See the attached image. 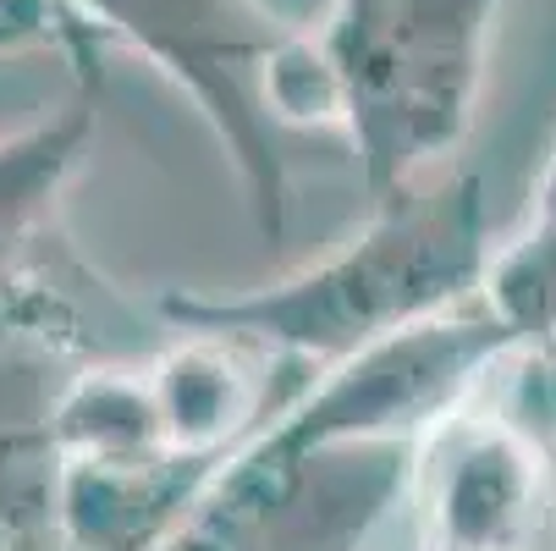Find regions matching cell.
Wrapping results in <instances>:
<instances>
[{
	"label": "cell",
	"mask_w": 556,
	"mask_h": 551,
	"mask_svg": "<svg viewBox=\"0 0 556 551\" xmlns=\"http://www.w3.org/2000/svg\"><path fill=\"white\" fill-rule=\"evenodd\" d=\"M491 276L480 238V188L473 177L435 193L386 204V221L348 254L326 260L265 298L237 303H177V321H204V331L231 326L237 337H270L303 353H348L369 337L419 331L414 321Z\"/></svg>",
	"instance_id": "obj_2"
},
{
	"label": "cell",
	"mask_w": 556,
	"mask_h": 551,
	"mask_svg": "<svg viewBox=\"0 0 556 551\" xmlns=\"http://www.w3.org/2000/svg\"><path fill=\"white\" fill-rule=\"evenodd\" d=\"M545 221H556V172H551V183H545Z\"/></svg>",
	"instance_id": "obj_5"
},
{
	"label": "cell",
	"mask_w": 556,
	"mask_h": 551,
	"mask_svg": "<svg viewBox=\"0 0 556 551\" xmlns=\"http://www.w3.org/2000/svg\"><path fill=\"white\" fill-rule=\"evenodd\" d=\"M89 111H94L89 100H77L66 122H45L17 143H0V254L39 221L61 172L77 161V149L89 138V122H94Z\"/></svg>",
	"instance_id": "obj_4"
},
{
	"label": "cell",
	"mask_w": 556,
	"mask_h": 551,
	"mask_svg": "<svg viewBox=\"0 0 556 551\" xmlns=\"http://www.w3.org/2000/svg\"><path fill=\"white\" fill-rule=\"evenodd\" d=\"M491 17L496 0H337L281 39L265 105L348 127L380 210L403 204L473 116Z\"/></svg>",
	"instance_id": "obj_1"
},
{
	"label": "cell",
	"mask_w": 556,
	"mask_h": 551,
	"mask_svg": "<svg viewBox=\"0 0 556 551\" xmlns=\"http://www.w3.org/2000/svg\"><path fill=\"white\" fill-rule=\"evenodd\" d=\"M84 7L188 77L220 133H231L243 161L260 172V193H270L276 210V154L254 116L265 105V72L287 34L276 17H265L260 0H84Z\"/></svg>",
	"instance_id": "obj_3"
}]
</instances>
